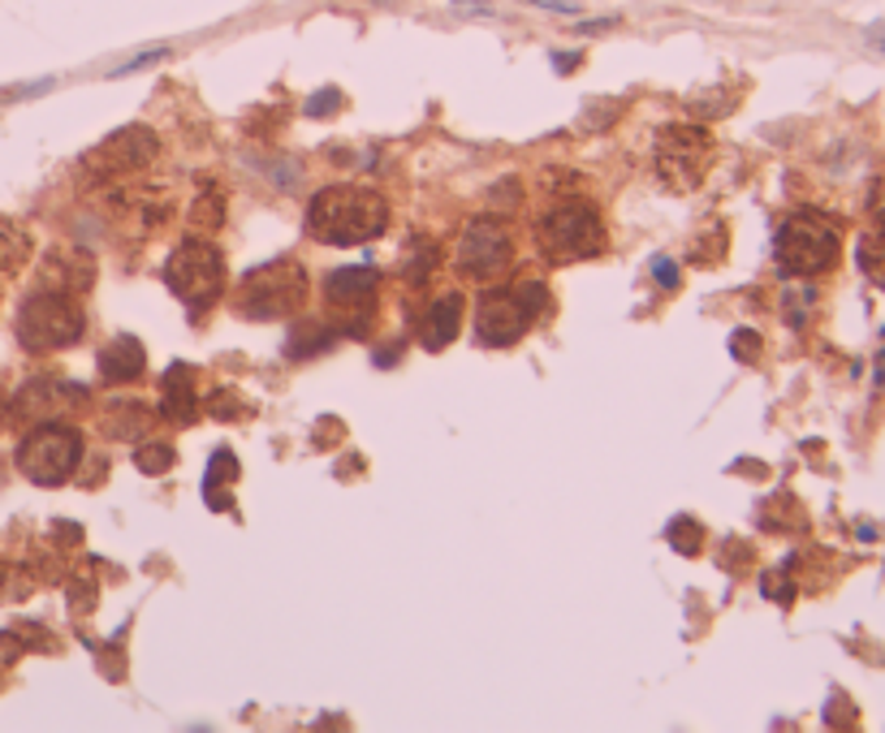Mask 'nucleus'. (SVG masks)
Listing matches in <instances>:
<instances>
[{
	"instance_id": "f257e3e1",
	"label": "nucleus",
	"mask_w": 885,
	"mask_h": 733,
	"mask_svg": "<svg viewBox=\"0 0 885 733\" xmlns=\"http://www.w3.org/2000/svg\"><path fill=\"white\" fill-rule=\"evenodd\" d=\"M389 229V203L367 186H324L307 203V234L320 246H359Z\"/></svg>"
},
{
	"instance_id": "f03ea898",
	"label": "nucleus",
	"mask_w": 885,
	"mask_h": 733,
	"mask_svg": "<svg viewBox=\"0 0 885 733\" xmlns=\"http://www.w3.org/2000/svg\"><path fill=\"white\" fill-rule=\"evenodd\" d=\"M774 255H778V268L786 277H821V272H830L838 263V255H842L838 220L812 212V207L790 212L778 225Z\"/></svg>"
},
{
	"instance_id": "7ed1b4c3",
	"label": "nucleus",
	"mask_w": 885,
	"mask_h": 733,
	"mask_svg": "<svg viewBox=\"0 0 885 733\" xmlns=\"http://www.w3.org/2000/svg\"><path fill=\"white\" fill-rule=\"evenodd\" d=\"M652 169L666 191H674V195L695 191L704 182V173L713 169V134L704 126L666 121L652 134Z\"/></svg>"
},
{
	"instance_id": "20e7f679",
	"label": "nucleus",
	"mask_w": 885,
	"mask_h": 733,
	"mask_svg": "<svg viewBox=\"0 0 885 733\" xmlns=\"http://www.w3.org/2000/svg\"><path fill=\"white\" fill-rule=\"evenodd\" d=\"M87 333V315L83 306L61 290H44L35 298L22 302L18 311V342L31 354H56V349H69V345L83 342Z\"/></svg>"
},
{
	"instance_id": "39448f33",
	"label": "nucleus",
	"mask_w": 885,
	"mask_h": 733,
	"mask_svg": "<svg viewBox=\"0 0 885 733\" xmlns=\"http://www.w3.org/2000/svg\"><path fill=\"white\" fill-rule=\"evenodd\" d=\"M544 298H549V290L540 281H522L515 290L506 285V290L479 293V302H475V337L484 345H493V349L519 345L522 333L544 311Z\"/></svg>"
},
{
	"instance_id": "423d86ee",
	"label": "nucleus",
	"mask_w": 885,
	"mask_h": 733,
	"mask_svg": "<svg viewBox=\"0 0 885 733\" xmlns=\"http://www.w3.org/2000/svg\"><path fill=\"white\" fill-rule=\"evenodd\" d=\"M307 302V272L294 259H272L238 285V311L247 320H290Z\"/></svg>"
},
{
	"instance_id": "0eeeda50",
	"label": "nucleus",
	"mask_w": 885,
	"mask_h": 733,
	"mask_svg": "<svg viewBox=\"0 0 885 733\" xmlns=\"http://www.w3.org/2000/svg\"><path fill=\"white\" fill-rule=\"evenodd\" d=\"M605 220L587 203H562L536 225V246L549 263H583L605 255Z\"/></svg>"
},
{
	"instance_id": "6e6552de",
	"label": "nucleus",
	"mask_w": 885,
	"mask_h": 733,
	"mask_svg": "<svg viewBox=\"0 0 885 733\" xmlns=\"http://www.w3.org/2000/svg\"><path fill=\"white\" fill-rule=\"evenodd\" d=\"M164 285L191 311H208L225 293V255L204 238L182 242L164 259Z\"/></svg>"
},
{
	"instance_id": "1a4fd4ad",
	"label": "nucleus",
	"mask_w": 885,
	"mask_h": 733,
	"mask_svg": "<svg viewBox=\"0 0 885 733\" xmlns=\"http://www.w3.org/2000/svg\"><path fill=\"white\" fill-rule=\"evenodd\" d=\"M83 462V432L69 428V423H40L31 436L18 444V471L40 484V488H56L65 484Z\"/></svg>"
},
{
	"instance_id": "9d476101",
	"label": "nucleus",
	"mask_w": 885,
	"mask_h": 733,
	"mask_svg": "<svg viewBox=\"0 0 885 733\" xmlns=\"http://www.w3.org/2000/svg\"><path fill=\"white\" fill-rule=\"evenodd\" d=\"M515 259V242H510V229L493 216H479L471 220L458 238V250H454V268L467 277V281H493L510 268Z\"/></svg>"
},
{
	"instance_id": "9b49d317",
	"label": "nucleus",
	"mask_w": 885,
	"mask_h": 733,
	"mask_svg": "<svg viewBox=\"0 0 885 733\" xmlns=\"http://www.w3.org/2000/svg\"><path fill=\"white\" fill-rule=\"evenodd\" d=\"M157 151L160 139L152 126H121L87 155V169L100 177H130V173H143L157 160Z\"/></svg>"
},
{
	"instance_id": "f8f14e48",
	"label": "nucleus",
	"mask_w": 885,
	"mask_h": 733,
	"mask_svg": "<svg viewBox=\"0 0 885 733\" xmlns=\"http://www.w3.org/2000/svg\"><path fill=\"white\" fill-rule=\"evenodd\" d=\"M160 414L169 423H195L199 414V389H195V376L186 363H173L160 380Z\"/></svg>"
},
{
	"instance_id": "ddd939ff",
	"label": "nucleus",
	"mask_w": 885,
	"mask_h": 733,
	"mask_svg": "<svg viewBox=\"0 0 885 733\" xmlns=\"http://www.w3.org/2000/svg\"><path fill=\"white\" fill-rule=\"evenodd\" d=\"M376 285H380L376 268L355 263V268H337V272H328V281H324V298H328L333 306H342V311H364V306H371Z\"/></svg>"
},
{
	"instance_id": "4468645a",
	"label": "nucleus",
	"mask_w": 885,
	"mask_h": 733,
	"mask_svg": "<svg viewBox=\"0 0 885 733\" xmlns=\"http://www.w3.org/2000/svg\"><path fill=\"white\" fill-rule=\"evenodd\" d=\"M463 311H467V302H463V293H441L432 306H428V315H423V324H419V333H423V349H445V345L458 337V328H463Z\"/></svg>"
},
{
	"instance_id": "2eb2a0df",
	"label": "nucleus",
	"mask_w": 885,
	"mask_h": 733,
	"mask_svg": "<svg viewBox=\"0 0 885 733\" xmlns=\"http://www.w3.org/2000/svg\"><path fill=\"white\" fill-rule=\"evenodd\" d=\"M65 397H87V392L69 389V385H56V380H31L26 389L18 392L13 410L26 414V419H35V423H48V419H56L65 406H78V401H65Z\"/></svg>"
},
{
	"instance_id": "dca6fc26",
	"label": "nucleus",
	"mask_w": 885,
	"mask_h": 733,
	"mask_svg": "<svg viewBox=\"0 0 885 733\" xmlns=\"http://www.w3.org/2000/svg\"><path fill=\"white\" fill-rule=\"evenodd\" d=\"M143 367H148V354L134 337H117L112 345L100 349V376L108 385H126V380L143 376Z\"/></svg>"
},
{
	"instance_id": "f3484780",
	"label": "nucleus",
	"mask_w": 885,
	"mask_h": 733,
	"mask_svg": "<svg viewBox=\"0 0 885 733\" xmlns=\"http://www.w3.org/2000/svg\"><path fill=\"white\" fill-rule=\"evenodd\" d=\"M436 268H441V246L428 242V238H411V246L402 250V277L411 285H423Z\"/></svg>"
},
{
	"instance_id": "a211bd4d",
	"label": "nucleus",
	"mask_w": 885,
	"mask_h": 733,
	"mask_svg": "<svg viewBox=\"0 0 885 733\" xmlns=\"http://www.w3.org/2000/svg\"><path fill=\"white\" fill-rule=\"evenodd\" d=\"M220 225H225V195H220L216 182H208L204 195H195V203H191V229L195 234H212Z\"/></svg>"
},
{
	"instance_id": "6ab92c4d",
	"label": "nucleus",
	"mask_w": 885,
	"mask_h": 733,
	"mask_svg": "<svg viewBox=\"0 0 885 733\" xmlns=\"http://www.w3.org/2000/svg\"><path fill=\"white\" fill-rule=\"evenodd\" d=\"M26 259H31V238H26L18 225H4V220H0V277L22 272Z\"/></svg>"
},
{
	"instance_id": "aec40b11",
	"label": "nucleus",
	"mask_w": 885,
	"mask_h": 733,
	"mask_svg": "<svg viewBox=\"0 0 885 733\" xmlns=\"http://www.w3.org/2000/svg\"><path fill=\"white\" fill-rule=\"evenodd\" d=\"M860 268H864V277H868L873 285L885 290V229L882 225L860 238Z\"/></svg>"
},
{
	"instance_id": "412c9836",
	"label": "nucleus",
	"mask_w": 885,
	"mask_h": 733,
	"mask_svg": "<svg viewBox=\"0 0 885 733\" xmlns=\"http://www.w3.org/2000/svg\"><path fill=\"white\" fill-rule=\"evenodd\" d=\"M337 342V333L328 328V324H307V328H294V337L285 345V354L290 358H312L320 349H328V345Z\"/></svg>"
},
{
	"instance_id": "4be33fe9",
	"label": "nucleus",
	"mask_w": 885,
	"mask_h": 733,
	"mask_svg": "<svg viewBox=\"0 0 885 733\" xmlns=\"http://www.w3.org/2000/svg\"><path fill=\"white\" fill-rule=\"evenodd\" d=\"M134 466H139L143 475H164V471L173 466V449H169L164 440H148V444L134 449Z\"/></svg>"
},
{
	"instance_id": "5701e85b",
	"label": "nucleus",
	"mask_w": 885,
	"mask_h": 733,
	"mask_svg": "<svg viewBox=\"0 0 885 733\" xmlns=\"http://www.w3.org/2000/svg\"><path fill=\"white\" fill-rule=\"evenodd\" d=\"M670 543H674L678 552L695 557V552H700V527H695L691 518H682V522H674V527H670Z\"/></svg>"
},
{
	"instance_id": "b1692460",
	"label": "nucleus",
	"mask_w": 885,
	"mask_h": 733,
	"mask_svg": "<svg viewBox=\"0 0 885 733\" xmlns=\"http://www.w3.org/2000/svg\"><path fill=\"white\" fill-rule=\"evenodd\" d=\"M234 475H238V457H234V453H225V449H220V453H216V457H212V466H208V479H204V488H216V484H220V479H234Z\"/></svg>"
},
{
	"instance_id": "393cba45",
	"label": "nucleus",
	"mask_w": 885,
	"mask_h": 733,
	"mask_svg": "<svg viewBox=\"0 0 885 733\" xmlns=\"http://www.w3.org/2000/svg\"><path fill=\"white\" fill-rule=\"evenodd\" d=\"M164 56H169V48L139 52V56H130L126 65H117V69H112V78H126V74H134V69H148V65H157V61H164Z\"/></svg>"
},
{
	"instance_id": "a878e982",
	"label": "nucleus",
	"mask_w": 885,
	"mask_h": 733,
	"mask_svg": "<svg viewBox=\"0 0 885 733\" xmlns=\"http://www.w3.org/2000/svg\"><path fill=\"white\" fill-rule=\"evenodd\" d=\"M238 401H242V397H238V392H229V389H216L212 392V414H216V419H229V414H242V406H238Z\"/></svg>"
},
{
	"instance_id": "bb28decb",
	"label": "nucleus",
	"mask_w": 885,
	"mask_h": 733,
	"mask_svg": "<svg viewBox=\"0 0 885 733\" xmlns=\"http://www.w3.org/2000/svg\"><path fill=\"white\" fill-rule=\"evenodd\" d=\"M730 349H734V358H738V363H752V358L760 354V342H756L747 328H738V333H734V342H730Z\"/></svg>"
},
{
	"instance_id": "cd10ccee",
	"label": "nucleus",
	"mask_w": 885,
	"mask_h": 733,
	"mask_svg": "<svg viewBox=\"0 0 885 733\" xmlns=\"http://www.w3.org/2000/svg\"><path fill=\"white\" fill-rule=\"evenodd\" d=\"M337 104H342V96H337L333 87H324L320 96L307 99V117H324V112H337Z\"/></svg>"
},
{
	"instance_id": "c85d7f7f",
	"label": "nucleus",
	"mask_w": 885,
	"mask_h": 733,
	"mask_svg": "<svg viewBox=\"0 0 885 733\" xmlns=\"http://www.w3.org/2000/svg\"><path fill=\"white\" fill-rule=\"evenodd\" d=\"M868 212H873V220L885 229V173L868 186Z\"/></svg>"
},
{
	"instance_id": "c756f323",
	"label": "nucleus",
	"mask_w": 885,
	"mask_h": 733,
	"mask_svg": "<svg viewBox=\"0 0 885 733\" xmlns=\"http://www.w3.org/2000/svg\"><path fill=\"white\" fill-rule=\"evenodd\" d=\"M22 656V643H18V635H0V665H13Z\"/></svg>"
},
{
	"instance_id": "7c9ffc66",
	"label": "nucleus",
	"mask_w": 885,
	"mask_h": 733,
	"mask_svg": "<svg viewBox=\"0 0 885 733\" xmlns=\"http://www.w3.org/2000/svg\"><path fill=\"white\" fill-rule=\"evenodd\" d=\"M652 272H657V281H661L666 290H674V285H678V272H674V263H670V259H657V263H652Z\"/></svg>"
},
{
	"instance_id": "2f4dec72",
	"label": "nucleus",
	"mask_w": 885,
	"mask_h": 733,
	"mask_svg": "<svg viewBox=\"0 0 885 733\" xmlns=\"http://www.w3.org/2000/svg\"><path fill=\"white\" fill-rule=\"evenodd\" d=\"M614 26V18H596V22H579L574 31H583V35H601V31H609Z\"/></svg>"
},
{
	"instance_id": "473e14b6",
	"label": "nucleus",
	"mask_w": 885,
	"mask_h": 733,
	"mask_svg": "<svg viewBox=\"0 0 885 733\" xmlns=\"http://www.w3.org/2000/svg\"><path fill=\"white\" fill-rule=\"evenodd\" d=\"M531 4H544V9H553V13H579L574 0H531Z\"/></svg>"
},
{
	"instance_id": "72a5a7b5",
	"label": "nucleus",
	"mask_w": 885,
	"mask_h": 733,
	"mask_svg": "<svg viewBox=\"0 0 885 733\" xmlns=\"http://www.w3.org/2000/svg\"><path fill=\"white\" fill-rule=\"evenodd\" d=\"M574 65H579V56H574V52H558V74H571Z\"/></svg>"
}]
</instances>
